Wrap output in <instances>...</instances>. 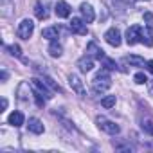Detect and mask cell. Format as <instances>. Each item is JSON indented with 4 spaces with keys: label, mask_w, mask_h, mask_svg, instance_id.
<instances>
[{
    "label": "cell",
    "mask_w": 153,
    "mask_h": 153,
    "mask_svg": "<svg viewBox=\"0 0 153 153\" xmlns=\"http://www.w3.org/2000/svg\"><path fill=\"white\" fill-rule=\"evenodd\" d=\"M31 85H33V88H34L36 105H38V106H43V105H45V99L52 97V96H51V92L47 90V85H45L43 81L36 79V78H33V79H31Z\"/></svg>",
    "instance_id": "obj_1"
},
{
    "label": "cell",
    "mask_w": 153,
    "mask_h": 153,
    "mask_svg": "<svg viewBox=\"0 0 153 153\" xmlns=\"http://www.w3.org/2000/svg\"><path fill=\"white\" fill-rule=\"evenodd\" d=\"M92 87H94L96 92H105L112 87V79H110L106 70H101V72L96 74V78L92 79Z\"/></svg>",
    "instance_id": "obj_2"
},
{
    "label": "cell",
    "mask_w": 153,
    "mask_h": 153,
    "mask_svg": "<svg viewBox=\"0 0 153 153\" xmlns=\"http://www.w3.org/2000/svg\"><path fill=\"white\" fill-rule=\"evenodd\" d=\"M33 31H34V24H33V20H29V18H25V20H22L20 22V25H18V36L20 38H24V40H29L31 36H33Z\"/></svg>",
    "instance_id": "obj_3"
},
{
    "label": "cell",
    "mask_w": 153,
    "mask_h": 153,
    "mask_svg": "<svg viewBox=\"0 0 153 153\" xmlns=\"http://www.w3.org/2000/svg\"><path fill=\"white\" fill-rule=\"evenodd\" d=\"M140 36H142V27L140 25H131V27H128V31H126V42H128V45H135L137 42H140Z\"/></svg>",
    "instance_id": "obj_4"
},
{
    "label": "cell",
    "mask_w": 153,
    "mask_h": 153,
    "mask_svg": "<svg viewBox=\"0 0 153 153\" xmlns=\"http://www.w3.org/2000/svg\"><path fill=\"white\" fill-rule=\"evenodd\" d=\"M105 40H106L112 47H119V45H121V33H119V29H117V27L108 29V31L105 33Z\"/></svg>",
    "instance_id": "obj_5"
},
{
    "label": "cell",
    "mask_w": 153,
    "mask_h": 153,
    "mask_svg": "<svg viewBox=\"0 0 153 153\" xmlns=\"http://www.w3.org/2000/svg\"><path fill=\"white\" fill-rule=\"evenodd\" d=\"M97 123H99L101 130H103V131H106V133H110V135H117V133L121 131V128H119L115 123L106 121V119H103V117H97Z\"/></svg>",
    "instance_id": "obj_6"
},
{
    "label": "cell",
    "mask_w": 153,
    "mask_h": 153,
    "mask_svg": "<svg viewBox=\"0 0 153 153\" xmlns=\"http://www.w3.org/2000/svg\"><path fill=\"white\" fill-rule=\"evenodd\" d=\"M68 83H70L72 90L78 94V96H85V94H87V90H85V87H83V81L78 78V76L70 74V76H68Z\"/></svg>",
    "instance_id": "obj_7"
},
{
    "label": "cell",
    "mask_w": 153,
    "mask_h": 153,
    "mask_svg": "<svg viewBox=\"0 0 153 153\" xmlns=\"http://www.w3.org/2000/svg\"><path fill=\"white\" fill-rule=\"evenodd\" d=\"M70 31L76 33V34H81V36H87V33H88V29H87V25L81 18H72L70 20Z\"/></svg>",
    "instance_id": "obj_8"
},
{
    "label": "cell",
    "mask_w": 153,
    "mask_h": 153,
    "mask_svg": "<svg viewBox=\"0 0 153 153\" xmlns=\"http://www.w3.org/2000/svg\"><path fill=\"white\" fill-rule=\"evenodd\" d=\"M54 13H56V16H59V18H68V16H70V6L61 0V2H58V4L54 6Z\"/></svg>",
    "instance_id": "obj_9"
},
{
    "label": "cell",
    "mask_w": 153,
    "mask_h": 153,
    "mask_svg": "<svg viewBox=\"0 0 153 153\" xmlns=\"http://www.w3.org/2000/svg\"><path fill=\"white\" fill-rule=\"evenodd\" d=\"M79 11H81L83 20H85L87 24H92V22L96 20V13H94V9H92V6H90V4H81Z\"/></svg>",
    "instance_id": "obj_10"
},
{
    "label": "cell",
    "mask_w": 153,
    "mask_h": 153,
    "mask_svg": "<svg viewBox=\"0 0 153 153\" xmlns=\"http://www.w3.org/2000/svg\"><path fill=\"white\" fill-rule=\"evenodd\" d=\"M27 128H29V131H33V133H36V135L43 133V123H42L40 119H36V117H31V119H29Z\"/></svg>",
    "instance_id": "obj_11"
},
{
    "label": "cell",
    "mask_w": 153,
    "mask_h": 153,
    "mask_svg": "<svg viewBox=\"0 0 153 153\" xmlns=\"http://www.w3.org/2000/svg\"><path fill=\"white\" fill-rule=\"evenodd\" d=\"M140 42H142L146 47H153V29H151V25H146V27L142 29Z\"/></svg>",
    "instance_id": "obj_12"
},
{
    "label": "cell",
    "mask_w": 153,
    "mask_h": 153,
    "mask_svg": "<svg viewBox=\"0 0 153 153\" xmlns=\"http://www.w3.org/2000/svg\"><path fill=\"white\" fill-rule=\"evenodd\" d=\"M58 34H59V29H58V27H45V29L42 31V38H47V40H51V42H54V40L58 38Z\"/></svg>",
    "instance_id": "obj_13"
},
{
    "label": "cell",
    "mask_w": 153,
    "mask_h": 153,
    "mask_svg": "<svg viewBox=\"0 0 153 153\" xmlns=\"http://www.w3.org/2000/svg\"><path fill=\"white\" fill-rule=\"evenodd\" d=\"M87 52L88 54H92L94 58H97V59H103L105 58V52H103V49H99L94 42L92 43H88V47H87Z\"/></svg>",
    "instance_id": "obj_14"
},
{
    "label": "cell",
    "mask_w": 153,
    "mask_h": 153,
    "mask_svg": "<svg viewBox=\"0 0 153 153\" xmlns=\"http://www.w3.org/2000/svg\"><path fill=\"white\" fill-rule=\"evenodd\" d=\"M78 67H79L81 72H90L94 68V61H92V58H81L78 61Z\"/></svg>",
    "instance_id": "obj_15"
},
{
    "label": "cell",
    "mask_w": 153,
    "mask_h": 153,
    "mask_svg": "<svg viewBox=\"0 0 153 153\" xmlns=\"http://www.w3.org/2000/svg\"><path fill=\"white\" fill-rule=\"evenodd\" d=\"M7 121H9L11 126H16V128H18V126L24 124V114H22V112H13Z\"/></svg>",
    "instance_id": "obj_16"
},
{
    "label": "cell",
    "mask_w": 153,
    "mask_h": 153,
    "mask_svg": "<svg viewBox=\"0 0 153 153\" xmlns=\"http://www.w3.org/2000/svg\"><path fill=\"white\" fill-rule=\"evenodd\" d=\"M126 61H128L130 65H135V67H144V65H146L144 58H140V56H135V54H131V56H126Z\"/></svg>",
    "instance_id": "obj_17"
},
{
    "label": "cell",
    "mask_w": 153,
    "mask_h": 153,
    "mask_svg": "<svg viewBox=\"0 0 153 153\" xmlns=\"http://www.w3.org/2000/svg\"><path fill=\"white\" fill-rule=\"evenodd\" d=\"M34 13H36V16H38V20H45L47 18V11H45V7L38 2L36 6H34Z\"/></svg>",
    "instance_id": "obj_18"
},
{
    "label": "cell",
    "mask_w": 153,
    "mask_h": 153,
    "mask_svg": "<svg viewBox=\"0 0 153 153\" xmlns=\"http://www.w3.org/2000/svg\"><path fill=\"white\" fill-rule=\"evenodd\" d=\"M49 52H51V56H59L61 54V45L59 43H56V40L54 42H51V47H49Z\"/></svg>",
    "instance_id": "obj_19"
},
{
    "label": "cell",
    "mask_w": 153,
    "mask_h": 153,
    "mask_svg": "<svg viewBox=\"0 0 153 153\" xmlns=\"http://www.w3.org/2000/svg\"><path fill=\"white\" fill-rule=\"evenodd\" d=\"M101 106H103V108H112V106H115V96H106V97L101 101Z\"/></svg>",
    "instance_id": "obj_20"
},
{
    "label": "cell",
    "mask_w": 153,
    "mask_h": 153,
    "mask_svg": "<svg viewBox=\"0 0 153 153\" xmlns=\"http://www.w3.org/2000/svg\"><path fill=\"white\" fill-rule=\"evenodd\" d=\"M43 83H45V85H47L49 88H52L54 92H61V88H59V85H56V83H54V79H51V78H49V76H45V78H43Z\"/></svg>",
    "instance_id": "obj_21"
},
{
    "label": "cell",
    "mask_w": 153,
    "mask_h": 153,
    "mask_svg": "<svg viewBox=\"0 0 153 153\" xmlns=\"http://www.w3.org/2000/svg\"><path fill=\"white\" fill-rule=\"evenodd\" d=\"M101 61H103V65H105V67H106L108 70H115V68H117V63H115L114 59H110V58H106V56H105V58H103Z\"/></svg>",
    "instance_id": "obj_22"
},
{
    "label": "cell",
    "mask_w": 153,
    "mask_h": 153,
    "mask_svg": "<svg viewBox=\"0 0 153 153\" xmlns=\"http://www.w3.org/2000/svg\"><path fill=\"white\" fill-rule=\"evenodd\" d=\"M142 130H146L149 135H153V123L151 121H142Z\"/></svg>",
    "instance_id": "obj_23"
},
{
    "label": "cell",
    "mask_w": 153,
    "mask_h": 153,
    "mask_svg": "<svg viewBox=\"0 0 153 153\" xmlns=\"http://www.w3.org/2000/svg\"><path fill=\"white\" fill-rule=\"evenodd\" d=\"M148 79H146V76L142 74V72H137L135 74V83H139V85H142V83H146Z\"/></svg>",
    "instance_id": "obj_24"
},
{
    "label": "cell",
    "mask_w": 153,
    "mask_h": 153,
    "mask_svg": "<svg viewBox=\"0 0 153 153\" xmlns=\"http://www.w3.org/2000/svg\"><path fill=\"white\" fill-rule=\"evenodd\" d=\"M7 51H9V52H11L13 56H20V54H22V52H20V47H18V45H9V47H7Z\"/></svg>",
    "instance_id": "obj_25"
},
{
    "label": "cell",
    "mask_w": 153,
    "mask_h": 153,
    "mask_svg": "<svg viewBox=\"0 0 153 153\" xmlns=\"http://www.w3.org/2000/svg\"><path fill=\"white\" fill-rule=\"evenodd\" d=\"M146 65H148V70H149V72L153 74V59H149V61H148Z\"/></svg>",
    "instance_id": "obj_26"
},
{
    "label": "cell",
    "mask_w": 153,
    "mask_h": 153,
    "mask_svg": "<svg viewBox=\"0 0 153 153\" xmlns=\"http://www.w3.org/2000/svg\"><path fill=\"white\" fill-rule=\"evenodd\" d=\"M144 20H148V22L153 20V15H151V13H146V15H144Z\"/></svg>",
    "instance_id": "obj_27"
},
{
    "label": "cell",
    "mask_w": 153,
    "mask_h": 153,
    "mask_svg": "<svg viewBox=\"0 0 153 153\" xmlns=\"http://www.w3.org/2000/svg\"><path fill=\"white\" fill-rule=\"evenodd\" d=\"M6 108H7V99L4 97V99H2V110H6Z\"/></svg>",
    "instance_id": "obj_28"
}]
</instances>
